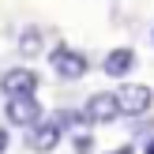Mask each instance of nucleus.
<instances>
[{
  "mask_svg": "<svg viewBox=\"0 0 154 154\" xmlns=\"http://www.w3.org/2000/svg\"><path fill=\"white\" fill-rule=\"evenodd\" d=\"M72 150L75 154H90V150H94V135H90V132H75L72 135Z\"/></svg>",
  "mask_w": 154,
  "mask_h": 154,
  "instance_id": "9d476101",
  "label": "nucleus"
},
{
  "mask_svg": "<svg viewBox=\"0 0 154 154\" xmlns=\"http://www.w3.org/2000/svg\"><path fill=\"white\" fill-rule=\"evenodd\" d=\"M8 143H11V135H8V128H0V154L8 150Z\"/></svg>",
  "mask_w": 154,
  "mask_h": 154,
  "instance_id": "f8f14e48",
  "label": "nucleus"
},
{
  "mask_svg": "<svg viewBox=\"0 0 154 154\" xmlns=\"http://www.w3.org/2000/svg\"><path fill=\"white\" fill-rule=\"evenodd\" d=\"M150 42H154V30H150Z\"/></svg>",
  "mask_w": 154,
  "mask_h": 154,
  "instance_id": "4468645a",
  "label": "nucleus"
},
{
  "mask_svg": "<svg viewBox=\"0 0 154 154\" xmlns=\"http://www.w3.org/2000/svg\"><path fill=\"white\" fill-rule=\"evenodd\" d=\"M143 154H154V132H150V139L143 143Z\"/></svg>",
  "mask_w": 154,
  "mask_h": 154,
  "instance_id": "ddd939ff",
  "label": "nucleus"
},
{
  "mask_svg": "<svg viewBox=\"0 0 154 154\" xmlns=\"http://www.w3.org/2000/svg\"><path fill=\"white\" fill-rule=\"evenodd\" d=\"M49 64H53V72H57L60 79H83V75L90 72V60L83 57L79 49H72V45H57V49L49 53Z\"/></svg>",
  "mask_w": 154,
  "mask_h": 154,
  "instance_id": "7ed1b4c3",
  "label": "nucleus"
},
{
  "mask_svg": "<svg viewBox=\"0 0 154 154\" xmlns=\"http://www.w3.org/2000/svg\"><path fill=\"white\" fill-rule=\"evenodd\" d=\"M113 94H117L124 117H143V113H150V105H154V90L147 87V83H120Z\"/></svg>",
  "mask_w": 154,
  "mask_h": 154,
  "instance_id": "f257e3e1",
  "label": "nucleus"
},
{
  "mask_svg": "<svg viewBox=\"0 0 154 154\" xmlns=\"http://www.w3.org/2000/svg\"><path fill=\"white\" fill-rule=\"evenodd\" d=\"M109 154H135V143H120V147L109 150Z\"/></svg>",
  "mask_w": 154,
  "mask_h": 154,
  "instance_id": "9b49d317",
  "label": "nucleus"
},
{
  "mask_svg": "<svg viewBox=\"0 0 154 154\" xmlns=\"http://www.w3.org/2000/svg\"><path fill=\"white\" fill-rule=\"evenodd\" d=\"M53 120H57L60 128H79V124H87L83 109H57V113H53Z\"/></svg>",
  "mask_w": 154,
  "mask_h": 154,
  "instance_id": "1a4fd4ad",
  "label": "nucleus"
},
{
  "mask_svg": "<svg viewBox=\"0 0 154 154\" xmlns=\"http://www.w3.org/2000/svg\"><path fill=\"white\" fill-rule=\"evenodd\" d=\"M132 68H135V49H128V45L109 49V53H105V60H102V72L109 75V79H124Z\"/></svg>",
  "mask_w": 154,
  "mask_h": 154,
  "instance_id": "0eeeda50",
  "label": "nucleus"
},
{
  "mask_svg": "<svg viewBox=\"0 0 154 154\" xmlns=\"http://www.w3.org/2000/svg\"><path fill=\"white\" fill-rule=\"evenodd\" d=\"M42 45H45V38H42V30H38V26H26V30L19 34V53H23V57H38Z\"/></svg>",
  "mask_w": 154,
  "mask_h": 154,
  "instance_id": "6e6552de",
  "label": "nucleus"
},
{
  "mask_svg": "<svg viewBox=\"0 0 154 154\" xmlns=\"http://www.w3.org/2000/svg\"><path fill=\"white\" fill-rule=\"evenodd\" d=\"M64 139V128L57 124V120H42V124H34L30 128V135H26V147L34 150V154H53L57 150V143Z\"/></svg>",
  "mask_w": 154,
  "mask_h": 154,
  "instance_id": "423d86ee",
  "label": "nucleus"
},
{
  "mask_svg": "<svg viewBox=\"0 0 154 154\" xmlns=\"http://www.w3.org/2000/svg\"><path fill=\"white\" fill-rule=\"evenodd\" d=\"M83 117H87V124H113V120L124 117V113H120V102H117V94H113V90H98V94L87 98Z\"/></svg>",
  "mask_w": 154,
  "mask_h": 154,
  "instance_id": "20e7f679",
  "label": "nucleus"
},
{
  "mask_svg": "<svg viewBox=\"0 0 154 154\" xmlns=\"http://www.w3.org/2000/svg\"><path fill=\"white\" fill-rule=\"evenodd\" d=\"M38 72L34 68H8L0 75V90L4 98H26V94H38Z\"/></svg>",
  "mask_w": 154,
  "mask_h": 154,
  "instance_id": "39448f33",
  "label": "nucleus"
},
{
  "mask_svg": "<svg viewBox=\"0 0 154 154\" xmlns=\"http://www.w3.org/2000/svg\"><path fill=\"white\" fill-rule=\"evenodd\" d=\"M4 117L15 128H34V124L45 120V109L38 102V94H26V98H8L4 102Z\"/></svg>",
  "mask_w": 154,
  "mask_h": 154,
  "instance_id": "f03ea898",
  "label": "nucleus"
}]
</instances>
